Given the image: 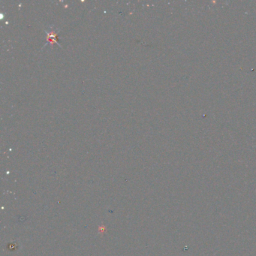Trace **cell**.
<instances>
[{
	"instance_id": "1",
	"label": "cell",
	"mask_w": 256,
	"mask_h": 256,
	"mask_svg": "<svg viewBox=\"0 0 256 256\" xmlns=\"http://www.w3.org/2000/svg\"><path fill=\"white\" fill-rule=\"evenodd\" d=\"M47 41L51 44H58L60 46V44L58 41V34L55 32H47Z\"/></svg>"
}]
</instances>
